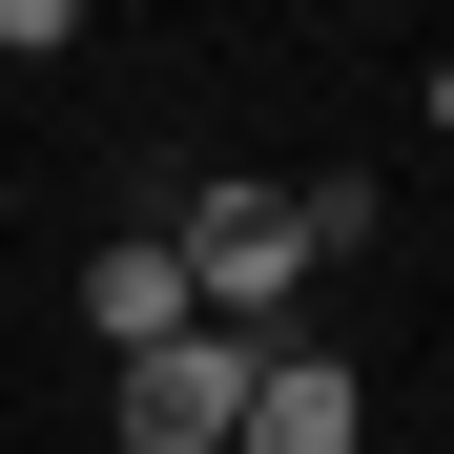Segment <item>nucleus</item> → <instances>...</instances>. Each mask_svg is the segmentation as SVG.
<instances>
[{
    "mask_svg": "<svg viewBox=\"0 0 454 454\" xmlns=\"http://www.w3.org/2000/svg\"><path fill=\"white\" fill-rule=\"evenodd\" d=\"M83 310H104V351L145 372V351H186V331H207V289H186V248H104V269H83Z\"/></svg>",
    "mask_w": 454,
    "mask_h": 454,
    "instance_id": "obj_3",
    "label": "nucleus"
},
{
    "mask_svg": "<svg viewBox=\"0 0 454 454\" xmlns=\"http://www.w3.org/2000/svg\"><path fill=\"white\" fill-rule=\"evenodd\" d=\"M434 124H454V83H434Z\"/></svg>",
    "mask_w": 454,
    "mask_h": 454,
    "instance_id": "obj_5",
    "label": "nucleus"
},
{
    "mask_svg": "<svg viewBox=\"0 0 454 454\" xmlns=\"http://www.w3.org/2000/svg\"><path fill=\"white\" fill-rule=\"evenodd\" d=\"M372 434V393H351V372L331 351H269V393H248V454H351Z\"/></svg>",
    "mask_w": 454,
    "mask_h": 454,
    "instance_id": "obj_4",
    "label": "nucleus"
},
{
    "mask_svg": "<svg viewBox=\"0 0 454 454\" xmlns=\"http://www.w3.org/2000/svg\"><path fill=\"white\" fill-rule=\"evenodd\" d=\"M248 393H269V331H186L124 372V454H248Z\"/></svg>",
    "mask_w": 454,
    "mask_h": 454,
    "instance_id": "obj_1",
    "label": "nucleus"
},
{
    "mask_svg": "<svg viewBox=\"0 0 454 454\" xmlns=\"http://www.w3.org/2000/svg\"><path fill=\"white\" fill-rule=\"evenodd\" d=\"M289 269H310V207H289V186H207V207H186V289H207V331H269Z\"/></svg>",
    "mask_w": 454,
    "mask_h": 454,
    "instance_id": "obj_2",
    "label": "nucleus"
}]
</instances>
